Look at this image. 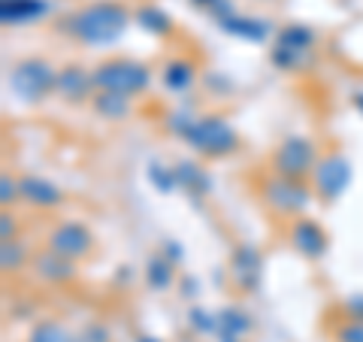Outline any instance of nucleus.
Listing matches in <instances>:
<instances>
[{
    "mask_svg": "<svg viewBox=\"0 0 363 342\" xmlns=\"http://www.w3.org/2000/svg\"><path fill=\"white\" fill-rule=\"evenodd\" d=\"M176 282V260H169L164 252H157L149 258V264H145V285H149L152 291H167L169 285Z\"/></svg>",
    "mask_w": 363,
    "mask_h": 342,
    "instance_id": "4be33fe9",
    "label": "nucleus"
},
{
    "mask_svg": "<svg viewBox=\"0 0 363 342\" xmlns=\"http://www.w3.org/2000/svg\"><path fill=\"white\" fill-rule=\"evenodd\" d=\"M188 324L200 336H206V333L215 336V330H218V312H209V309H203V306H194V309L188 312Z\"/></svg>",
    "mask_w": 363,
    "mask_h": 342,
    "instance_id": "393cba45",
    "label": "nucleus"
},
{
    "mask_svg": "<svg viewBox=\"0 0 363 342\" xmlns=\"http://www.w3.org/2000/svg\"><path fill=\"white\" fill-rule=\"evenodd\" d=\"M257 197L260 203L279 219H297V215H306L315 200V191L309 182L303 179H288L279 173H264L257 179Z\"/></svg>",
    "mask_w": 363,
    "mask_h": 342,
    "instance_id": "f03ea898",
    "label": "nucleus"
},
{
    "mask_svg": "<svg viewBox=\"0 0 363 342\" xmlns=\"http://www.w3.org/2000/svg\"><path fill=\"white\" fill-rule=\"evenodd\" d=\"M182 140L200 158H206V161H221V158H230L240 149V133L233 131V124L224 116H215V112L194 116V121H191V128L185 131Z\"/></svg>",
    "mask_w": 363,
    "mask_h": 342,
    "instance_id": "39448f33",
    "label": "nucleus"
},
{
    "mask_svg": "<svg viewBox=\"0 0 363 342\" xmlns=\"http://www.w3.org/2000/svg\"><path fill=\"white\" fill-rule=\"evenodd\" d=\"M55 82H58V67L37 55L18 58L9 67V91L21 104H45L49 97H55Z\"/></svg>",
    "mask_w": 363,
    "mask_h": 342,
    "instance_id": "423d86ee",
    "label": "nucleus"
},
{
    "mask_svg": "<svg viewBox=\"0 0 363 342\" xmlns=\"http://www.w3.org/2000/svg\"><path fill=\"white\" fill-rule=\"evenodd\" d=\"M252 330H255V318L242 306H224V309H218V330H215L218 342H248Z\"/></svg>",
    "mask_w": 363,
    "mask_h": 342,
    "instance_id": "dca6fc26",
    "label": "nucleus"
},
{
    "mask_svg": "<svg viewBox=\"0 0 363 342\" xmlns=\"http://www.w3.org/2000/svg\"><path fill=\"white\" fill-rule=\"evenodd\" d=\"M52 0H0V25L4 28H28L49 18Z\"/></svg>",
    "mask_w": 363,
    "mask_h": 342,
    "instance_id": "2eb2a0df",
    "label": "nucleus"
},
{
    "mask_svg": "<svg viewBox=\"0 0 363 342\" xmlns=\"http://www.w3.org/2000/svg\"><path fill=\"white\" fill-rule=\"evenodd\" d=\"M315 31L309 25H300V21H291V25H281L272 37V49H269V64L276 67L279 73L297 76L306 73L315 64Z\"/></svg>",
    "mask_w": 363,
    "mask_h": 342,
    "instance_id": "7ed1b4c3",
    "label": "nucleus"
},
{
    "mask_svg": "<svg viewBox=\"0 0 363 342\" xmlns=\"http://www.w3.org/2000/svg\"><path fill=\"white\" fill-rule=\"evenodd\" d=\"M30 270H33V276H37L40 282L58 285V288H61V285H70L76 279V260L64 258L58 252H52L49 246H43L40 252H33Z\"/></svg>",
    "mask_w": 363,
    "mask_h": 342,
    "instance_id": "ddd939ff",
    "label": "nucleus"
},
{
    "mask_svg": "<svg viewBox=\"0 0 363 342\" xmlns=\"http://www.w3.org/2000/svg\"><path fill=\"white\" fill-rule=\"evenodd\" d=\"M351 176H354V173H351V161H348L342 152H327V155H321V161H318L315 173L309 179V185L315 191V200L336 203L348 191Z\"/></svg>",
    "mask_w": 363,
    "mask_h": 342,
    "instance_id": "6e6552de",
    "label": "nucleus"
},
{
    "mask_svg": "<svg viewBox=\"0 0 363 342\" xmlns=\"http://www.w3.org/2000/svg\"><path fill=\"white\" fill-rule=\"evenodd\" d=\"M97 94L94 70H88L85 64H64L58 67V82H55V97L64 100L70 106H85Z\"/></svg>",
    "mask_w": 363,
    "mask_h": 342,
    "instance_id": "9b49d317",
    "label": "nucleus"
},
{
    "mask_svg": "<svg viewBox=\"0 0 363 342\" xmlns=\"http://www.w3.org/2000/svg\"><path fill=\"white\" fill-rule=\"evenodd\" d=\"M191 6L200 9L203 16H209L212 21H224L230 13H236L233 0H191Z\"/></svg>",
    "mask_w": 363,
    "mask_h": 342,
    "instance_id": "a878e982",
    "label": "nucleus"
},
{
    "mask_svg": "<svg viewBox=\"0 0 363 342\" xmlns=\"http://www.w3.org/2000/svg\"><path fill=\"white\" fill-rule=\"evenodd\" d=\"M318 161H321V152H318V143L312 140V136L291 133L276 145V149H272L269 170L272 173H279V176H288V179L309 182Z\"/></svg>",
    "mask_w": 363,
    "mask_h": 342,
    "instance_id": "0eeeda50",
    "label": "nucleus"
},
{
    "mask_svg": "<svg viewBox=\"0 0 363 342\" xmlns=\"http://www.w3.org/2000/svg\"><path fill=\"white\" fill-rule=\"evenodd\" d=\"M227 276L240 294H255L260 288V276H264V255L252 243H240L227 260Z\"/></svg>",
    "mask_w": 363,
    "mask_h": 342,
    "instance_id": "f8f14e48",
    "label": "nucleus"
},
{
    "mask_svg": "<svg viewBox=\"0 0 363 342\" xmlns=\"http://www.w3.org/2000/svg\"><path fill=\"white\" fill-rule=\"evenodd\" d=\"M339 312H342V318H351V321L363 318V294H351V297H345L342 306H339Z\"/></svg>",
    "mask_w": 363,
    "mask_h": 342,
    "instance_id": "2f4dec72",
    "label": "nucleus"
},
{
    "mask_svg": "<svg viewBox=\"0 0 363 342\" xmlns=\"http://www.w3.org/2000/svg\"><path fill=\"white\" fill-rule=\"evenodd\" d=\"M351 106H354L363 116V91H354V94H351Z\"/></svg>",
    "mask_w": 363,
    "mask_h": 342,
    "instance_id": "473e14b6",
    "label": "nucleus"
},
{
    "mask_svg": "<svg viewBox=\"0 0 363 342\" xmlns=\"http://www.w3.org/2000/svg\"><path fill=\"white\" fill-rule=\"evenodd\" d=\"M173 173H176V185L185 191L191 200H203L209 194V188H212L209 173L200 164H194V161H179V164H173Z\"/></svg>",
    "mask_w": 363,
    "mask_h": 342,
    "instance_id": "aec40b11",
    "label": "nucleus"
},
{
    "mask_svg": "<svg viewBox=\"0 0 363 342\" xmlns=\"http://www.w3.org/2000/svg\"><path fill=\"white\" fill-rule=\"evenodd\" d=\"M333 342H363V318H357V321L342 318L333 327Z\"/></svg>",
    "mask_w": 363,
    "mask_h": 342,
    "instance_id": "c85d7f7f",
    "label": "nucleus"
},
{
    "mask_svg": "<svg viewBox=\"0 0 363 342\" xmlns=\"http://www.w3.org/2000/svg\"><path fill=\"white\" fill-rule=\"evenodd\" d=\"M18 200H21L18 176H13V173H4V176H0V206H4V209H13Z\"/></svg>",
    "mask_w": 363,
    "mask_h": 342,
    "instance_id": "cd10ccee",
    "label": "nucleus"
},
{
    "mask_svg": "<svg viewBox=\"0 0 363 342\" xmlns=\"http://www.w3.org/2000/svg\"><path fill=\"white\" fill-rule=\"evenodd\" d=\"M197 64L185 58V55H176L161 67V85L169 91V94H188L197 82Z\"/></svg>",
    "mask_w": 363,
    "mask_h": 342,
    "instance_id": "f3484780",
    "label": "nucleus"
},
{
    "mask_svg": "<svg viewBox=\"0 0 363 342\" xmlns=\"http://www.w3.org/2000/svg\"><path fill=\"white\" fill-rule=\"evenodd\" d=\"M149 182L161 191V194H173L179 185H176V173L173 167H164V164H152L149 167Z\"/></svg>",
    "mask_w": 363,
    "mask_h": 342,
    "instance_id": "bb28decb",
    "label": "nucleus"
},
{
    "mask_svg": "<svg viewBox=\"0 0 363 342\" xmlns=\"http://www.w3.org/2000/svg\"><path fill=\"white\" fill-rule=\"evenodd\" d=\"M18 188H21V203H28L33 209H58L64 206V191L55 185L52 179L37 176V173H25L18 176Z\"/></svg>",
    "mask_w": 363,
    "mask_h": 342,
    "instance_id": "4468645a",
    "label": "nucleus"
},
{
    "mask_svg": "<svg viewBox=\"0 0 363 342\" xmlns=\"http://www.w3.org/2000/svg\"><path fill=\"white\" fill-rule=\"evenodd\" d=\"M136 342H161V339H155V336H140Z\"/></svg>",
    "mask_w": 363,
    "mask_h": 342,
    "instance_id": "72a5a7b5",
    "label": "nucleus"
},
{
    "mask_svg": "<svg viewBox=\"0 0 363 342\" xmlns=\"http://www.w3.org/2000/svg\"><path fill=\"white\" fill-rule=\"evenodd\" d=\"M133 25V9L121 0H91L61 18V31L82 45H116Z\"/></svg>",
    "mask_w": 363,
    "mask_h": 342,
    "instance_id": "f257e3e1",
    "label": "nucleus"
},
{
    "mask_svg": "<svg viewBox=\"0 0 363 342\" xmlns=\"http://www.w3.org/2000/svg\"><path fill=\"white\" fill-rule=\"evenodd\" d=\"M30 258L33 252L21 243V236L18 239H0V270L6 272H18V270H25L30 264Z\"/></svg>",
    "mask_w": 363,
    "mask_h": 342,
    "instance_id": "5701e85b",
    "label": "nucleus"
},
{
    "mask_svg": "<svg viewBox=\"0 0 363 342\" xmlns=\"http://www.w3.org/2000/svg\"><path fill=\"white\" fill-rule=\"evenodd\" d=\"M94 70L97 91H116L124 97H140L152 88V67L143 64L130 55H109L100 64L91 67Z\"/></svg>",
    "mask_w": 363,
    "mask_h": 342,
    "instance_id": "20e7f679",
    "label": "nucleus"
},
{
    "mask_svg": "<svg viewBox=\"0 0 363 342\" xmlns=\"http://www.w3.org/2000/svg\"><path fill=\"white\" fill-rule=\"evenodd\" d=\"M133 97H124V94H116V91H97L94 100H91V109H94V116H100L104 121H124L130 116V104Z\"/></svg>",
    "mask_w": 363,
    "mask_h": 342,
    "instance_id": "412c9836",
    "label": "nucleus"
},
{
    "mask_svg": "<svg viewBox=\"0 0 363 342\" xmlns=\"http://www.w3.org/2000/svg\"><path fill=\"white\" fill-rule=\"evenodd\" d=\"M76 342H112V333H109L106 324L91 321V324H85V327L76 333Z\"/></svg>",
    "mask_w": 363,
    "mask_h": 342,
    "instance_id": "c756f323",
    "label": "nucleus"
},
{
    "mask_svg": "<svg viewBox=\"0 0 363 342\" xmlns=\"http://www.w3.org/2000/svg\"><path fill=\"white\" fill-rule=\"evenodd\" d=\"M218 28L236 40H245V43H267L269 37H276L267 18H252V16H240V13H230L224 21H218Z\"/></svg>",
    "mask_w": 363,
    "mask_h": 342,
    "instance_id": "a211bd4d",
    "label": "nucleus"
},
{
    "mask_svg": "<svg viewBox=\"0 0 363 342\" xmlns=\"http://www.w3.org/2000/svg\"><path fill=\"white\" fill-rule=\"evenodd\" d=\"M288 243H291V248L300 258L321 260L327 255V248H330V233L324 231L321 221H315L312 215L306 212V215L291 219V224H288Z\"/></svg>",
    "mask_w": 363,
    "mask_h": 342,
    "instance_id": "9d476101",
    "label": "nucleus"
},
{
    "mask_svg": "<svg viewBox=\"0 0 363 342\" xmlns=\"http://www.w3.org/2000/svg\"><path fill=\"white\" fill-rule=\"evenodd\" d=\"M133 25L140 31H145V33H152V37H157V40H167V37H173V33H176L173 16H169L167 9H161L157 4L136 6L133 9Z\"/></svg>",
    "mask_w": 363,
    "mask_h": 342,
    "instance_id": "6ab92c4d",
    "label": "nucleus"
},
{
    "mask_svg": "<svg viewBox=\"0 0 363 342\" xmlns=\"http://www.w3.org/2000/svg\"><path fill=\"white\" fill-rule=\"evenodd\" d=\"M45 246H49L52 252H58V255L79 264V260H88L94 255L97 239L91 233V227L82 221H58V224H52L49 233H45Z\"/></svg>",
    "mask_w": 363,
    "mask_h": 342,
    "instance_id": "1a4fd4ad",
    "label": "nucleus"
},
{
    "mask_svg": "<svg viewBox=\"0 0 363 342\" xmlns=\"http://www.w3.org/2000/svg\"><path fill=\"white\" fill-rule=\"evenodd\" d=\"M0 239H18V215L13 209L0 212Z\"/></svg>",
    "mask_w": 363,
    "mask_h": 342,
    "instance_id": "7c9ffc66",
    "label": "nucleus"
},
{
    "mask_svg": "<svg viewBox=\"0 0 363 342\" xmlns=\"http://www.w3.org/2000/svg\"><path fill=\"white\" fill-rule=\"evenodd\" d=\"M28 342H76V333H70V330L61 321H55V318H43V321L30 327Z\"/></svg>",
    "mask_w": 363,
    "mask_h": 342,
    "instance_id": "b1692460",
    "label": "nucleus"
}]
</instances>
